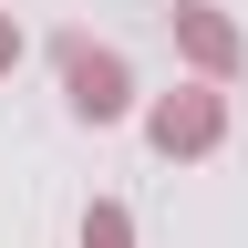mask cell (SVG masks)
<instances>
[{
	"instance_id": "obj_4",
	"label": "cell",
	"mask_w": 248,
	"mask_h": 248,
	"mask_svg": "<svg viewBox=\"0 0 248 248\" xmlns=\"http://www.w3.org/2000/svg\"><path fill=\"white\" fill-rule=\"evenodd\" d=\"M83 248H135V217H124V207H93L83 217Z\"/></svg>"
},
{
	"instance_id": "obj_5",
	"label": "cell",
	"mask_w": 248,
	"mask_h": 248,
	"mask_svg": "<svg viewBox=\"0 0 248 248\" xmlns=\"http://www.w3.org/2000/svg\"><path fill=\"white\" fill-rule=\"evenodd\" d=\"M11 62H21V31H11V21H0V73H11Z\"/></svg>"
},
{
	"instance_id": "obj_1",
	"label": "cell",
	"mask_w": 248,
	"mask_h": 248,
	"mask_svg": "<svg viewBox=\"0 0 248 248\" xmlns=\"http://www.w3.org/2000/svg\"><path fill=\"white\" fill-rule=\"evenodd\" d=\"M62 93H73L83 124H114V114H124V62L93 52V42H62Z\"/></svg>"
},
{
	"instance_id": "obj_3",
	"label": "cell",
	"mask_w": 248,
	"mask_h": 248,
	"mask_svg": "<svg viewBox=\"0 0 248 248\" xmlns=\"http://www.w3.org/2000/svg\"><path fill=\"white\" fill-rule=\"evenodd\" d=\"M176 42L207 62V73H238V31H228V11H176Z\"/></svg>"
},
{
	"instance_id": "obj_2",
	"label": "cell",
	"mask_w": 248,
	"mask_h": 248,
	"mask_svg": "<svg viewBox=\"0 0 248 248\" xmlns=\"http://www.w3.org/2000/svg\"><path fill=\"white\" fill-rule=\"evenodd\" d=\"M145 135H155V155H207L217 135H228V104H217V93H166Z\"/></svg>"
}]
</instances>
